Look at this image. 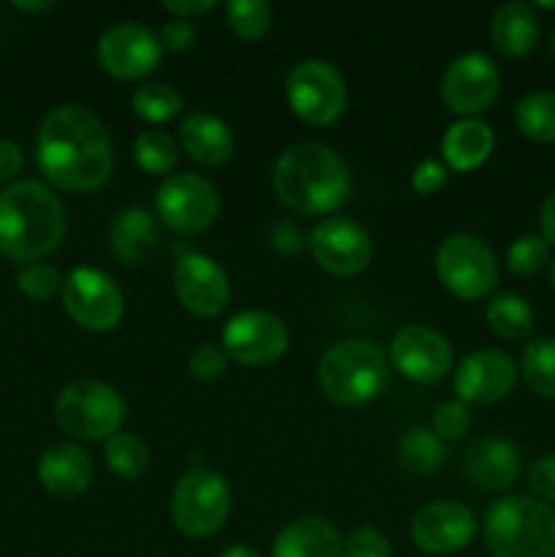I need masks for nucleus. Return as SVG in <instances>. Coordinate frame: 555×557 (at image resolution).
I'll use <instances>...</instances> for the list:
<instances>
[{"label": "nucleus", "mask_w": 555, "mask_h": 557, "mask_svg": "<svg viewBox=\"0 0 555 557\" xmlns=\"http://www.w3.org/2000/svg\"><path fill=\"white\" fill-rule=\"evenodd\" d=\"M36 163L54 188L65 194H90L107 185L112 174V139L90 109L63 103L41 120Z\"/></svg>", "instance_id": "1"}, {"label": "nucleus", "mask_w": 555, "mask_h": 557, "mask_svg": "<svg viewBox=\"0 0 555 557\" xmlns=\"http://www.w3.org/2000/svg\"><path fill=\"white\" fill-rule=\"evenodd\" d=\"M272 190L299 215L335 212L351 194L346 161L321 141H299L286 147L272 166Z\"/></svg>", "instance_id": "2"}, {"label": "nucleus", "mask_w": 555, "mask_h": 557, "mask_svg": "<svg viewBox=\"0 0 555 557\" xmlns=\"http://www.w3.org/2000/svg\"><path fill=\"white\" fill-rule=\"evenodd\" d=\"M65 234V207L49 185L22 180L0 194V253L33 264L52 253Z\"/></svg>", "instance_id": "3"}, {"label": "nucleus", "mask_w": 555, "mask_h": 557, "mask_svg": "<svg viewBox=\"0 0 555 557\" xmlns=\"http://www.w3.org/2000/svg\"><path fill=\"white\" fill-rule=\"evenodd\" d=\"M316 381L326 400L343 408H359L373 403L386 389L390 362L373 341L346 337L321 354Z\"/></svg>", "instance_id": "4"}, {"label": "nucleus", "mask_w": 555, "mask_h": 557, "mask_svg": "<svg viewBox=\"0 0 555 557\" xmlns=\"http://www.w3.org/2000/svg\"><path fill=\"white\" fill-rule=\"evenodd\" d=\"M490 557H555V509L531 495H506L484 515Z\"/></svg>", "instance_id": "5"}, {"label": "nucleus", "mask_w": 555, "mask_h": 557, "mask_svg": "<svg viewBox=\"0 0 555 557\" xmlns=\"http://www.w3.org/2000/svg\"><path fill=\"white\" fill-rule=\"evenodd\" d=\"M128 406L114 386L98 379H76L54 400L60 430L79 441H109L123 433Z\"/></svg>", "instance_id": "6"}, {"label": "nucleus", "mask_w": 555, "mask_h": 557, "mask_svg": "<svg viewBox=\"0 0 555 557\" xmlns=\"http://www.w3.org/2000/svg\"><path fill=\"white\" fill-rule=\"evenodd\" d=\"M172 522L183 536L207 539L223 528L232 511V487L212 468H188L172 493Z\"/></svg>", "instance_id": "7"}, {"label": "nucleus", "mask_w": 555, "mask_h": 557, "mask_svg": "<svg viewBox=\"0 0 555 557\" xmlns=\"http://www.w3.org/2000/svg\"><path fill=\"white\" fill-rule=\"evenodd\" d=\"M435 272L452 297L462 302H479L498 286V261L490 245L477 234H449L435 250Z\"/></svg>", "instance_id": "8"}, {"label": "nucleus", "mask_w": 555, "mask_h": 557, "mask_svg": "<svg viewBox=\"0 0 555 557\" xmlns=\"http://www.w3.org/2000/svg\"><path fill=\"white\" fill-rule=\"evenodd\" d=\"M286 101L303 123L324 128V125L337 123L346 112V79L326 60H299L286 74Z\"/></svg>", "instance_id": "9"}, {"label": "nucleus", "mask_w": 555, "mask_h": 557, "mask_svg": "<svg viewBox=\"0 0 555 557\" xmlns=\"http://www.w3.org/2000/svg\"><path fill=\"white\" fill-rule=\"evenodd\" d=\"M63 308L85 332H109L123 321L125 294L112 275L96 267H74L63 281Z\"/></svg>", "instance_id": "10"}, {"label": "nucleus", "mask_w": 555, "mask_h": 557, "mask_svg": "<svg viewBox=\"0 0 555 557\" xmlns=\"http://www.w3.org/2000/svg\"><path fill=\"white\" fill-rule=\"evenodd\" d=\"M156 212L177 234H201L215 223L221 199L210 180L199 174H172L156 190Z\"/></svg>", "instance_id": "11"}, {"label": "nucleus", "mask_w": 555, "mask_h": 557, "mask_svg": "<svg viewBox=\"0 0 555 557\" xmlns=\"http://www.w3.org/2000/svg\"><path fill=\"white\" fill-rule=\"evenodd\" d=\"M98 65L112 79L139 82L161 65L163 49L156 33L139 22H118L107 27L96 44Z\"/></svg>", "instance_id": "12"}, {"label": "nucleus", "mask_w": 555, "mask_h": 557, "mask_svg": "<svg viewBox=\"0 0 555 557\" xmlns=\"http://www.w3.org/2000/svg\"><path fill=\"white\" fill-rule=\"evenodd\" d=\"M221 348L229 362L267 368L288 351V330L270 310H239L223 326Z\"/></svg>", "instance_id": "13"}, {"label": "nucleus", "mask_w": 555, "mask_h": 557, "mask_svg": "<svg viewBox=\"0 0 555 557\" xmlns=\"http://www.w3.org/2000/svg\"><path fill=\"white\" fill-rule=\"evenodd\" d=\"M501 90V71L484 52H466L446 65L441 76V98L460 117L488 112Z\"/></svg>", "instance_id": "14"}, {"label": "nucleus", "mask_w": 555, "mask_h": 557, "mask_svg": "<svg viewBox=\"0 0 555 557\" xmlns=\"http://www.w3.org/2000/svg\"><path fill=\"white\" fill-rule=\"evenodd\" d=\"M310 253L324 272L335 277H354L368 270L373 259V243L362 223L354 218H324L310 232Z\"/></svg>", "instance_id": "15"}, {"label": "nucleus", "mask_w": 555, "mask_h": 557, "mask_svg": "<svg viewBox=\"0 0 555 557\" xmlns=\"http://www.w3.org/2000/svg\"><path fill=\"white\" fill-rule=\"evenodd\" d=\"M174 297L196 319H215L232 299V283L215 259L185 253L174 264Z\"/></svg>", "instance_id": "16"}, {"label": "nucleus", "mask_w": 555, "mask_h": 557, "mask_svg": "<svg viewBox=\"0 0 555 557\" xmlns=\"http://www.w3.org/2000/svg\"><path fill=\"white\" fill-rule=\"evenodd\" d=\"M452 384L466 406H493L515 392L517 364L498 348H479L457 364Z\"/></svg>", "instance_id": "17"}, {"label": "nucleus", "mask_w": 555, "mask_h": 557, "mask_svg": "<svg viewBox=\"0 0 555 557\" xmlns=\"http://www.w3.org/2000/svg\"><path fill=\"white\" fill-rule=\"evenodd\" d=\"M477 536V517L460 500H433L411 520V539L428 555L462 553Z\"/></svg>", "instance_id": "18"}, {"label": "nucleus", "mask_w": 555, "mask_h": 557, "mask_svg": "<svg viewBox=\"0 0 555 557\" xmlns=\"http://www.w3.org/2000/svg\"><path fill=\"white\" fill-rule=\"evenodd\" d=\"M390 362L417 384H435L452 370V346L441 332L422 324H408L390 343Z\"/></svg>", "instance_id": "19"}, {"label": "nucleus", "mask_w": 555, "mask_h": 557, "mask_svg": "<svg viewBox=\"0 0 555 557\" xmlns=\"http://www.w3.org/2000/svg\"><path fill=\"white\" fill-rule=\"evenodd\" d=\"M462 471L477 487L501 493L509 490L520 479L522 460L520 451L511 441L498 438V435H484V438L471 441L462 451Z\"/></svg>", "instance_id": "20"}, {"label": "nucleus", "mask_w": 555, "mask_h": 557, "mask_svg": "<svg viewBox=\"0 0 555 557\" xmlns=\"http://www.w3.org/2000/svg\"><path fill=\"white\" fill-rule=\"evenodd\" d=\"M38 482L54 498H76L85 493L92 482V460L79 444L71 441H58L47 446L38 457Z\"/></svg>", "instance_id": "21"}, {"label": "nucleus", "mask_w": 555, "mask_h": 557, "mask_svg": "<svg viewBox=\"0 0 555 557\" xmlns=\"http://www.w3.org/2000/svg\"><path fill=\"white\" fill-rule=\"evenodd\" d=\"M272 557H343V536L324 517H297L278 531Z\"/></svg>", "instance_id": "22"}, {"label": "nucleus", "mask_w": 555, "mask_h": 557, "mask_svg": "<svg viewBox=\"0 0 555 557\" xmlns=\"http://www.w3.org/2000/svg\"><path fill=\"white\" fill-rule=\"evenodd\" d=\"M180 145L199 166H223L234 156V136L221 117L207 112L185 114Z\"/></svg>", "instance_id": "23"}, {"label": "nucleus", "mask_w": 555, "mask_h": 557, "mask_svg": "<svg viewBox=\"0 0 555 557\" xmlns=\"http://www.w3.org/2000/svg\"><path fill=\"white\" fill-rule=\"evenodd\" d=\"M539 14L531 3L509 0L490 16V41L504 58H522L539 41Z\"/></svg>", "instance_id": "24"}, {"label": "nucleus", "mask_w": 555, "mask_h": 557, "mask_svg": "<svg viewBox=\"0 0 555 557\" xmlns=\"http://www.w3.org/2000/svg\"><path fill=\"white\" fill-rule=\"evenodd\" d=\"M495 147V134L484 120L462 117L446 128L441 139V156L452 172H473L490 158Z\"/></svg>", "instance_id": "25"}, {"label": "nucleus", "mask_w": 555, "mask_h": 557, "mask_svg": "<svg viewBox=\"0 0 555 557\" xmlns=\"http://www.w3.org/2000/svg\"><path fill=\"white\" fill-rule=\"evenodd\" d=\"M109 245L123 264H141L158 245L156 218L141 207H128V210L118 212L112 228H109Z\"/></svg>", "instance_id": "26"}, {"label": "nucleus", "mask_w": 555, "mask_h": 557, "mask_svg": "<svg viewBox=\"0 0 555 557\" xmlns=\"http://www.w3.org/2000/svg\"><path fill=\"white\" fill-rule=\"evenodd\" d=\"M446 460V446L430 428H414L397 441V462L411 476H430Z\"/></svg>", "instance_id": "27"}, {"label": "nucleus", "mask_w": 555, "mask_h": 557, "mask_svg": "<svg viewBox=\"0 0 555 557\" xmlns=\"http://www.w3.org/2000/svg\"><path fill=\"white\" fill-rule=\"evenodd\" d=\"M488 326L504 341H526L533 332V308L520 294H495L484 310Z\"/></svg>", "instance_id": "28"}, {"label": "nucleus", "mask_w": 555, "mask_h": 557, "mask_svg": "<svg viewBox=\"0 0 555 557\" xmlns=\"http://www.w3.org/2000/svg\"><path fill=\"white\" fill-rule=\"evenodd\" d=\"M515 123L520 134L531 141L553 145L555 141V90L528 92L517 101Z\"/></svg>", "instance_id": "29"}, {"label": "nucleus", "mask_w": 555, "mask_h": 557, "mask_svg": "<svg viewBox=\"0 0 555 557\" xmlns=\"http://www.w3.org/2000/svg\"><path fill=\"white\" fill-rule=\"evenodd\" d=\"M520 373L533 395L555 400V337H539L522 348Z\"/></svg>", "instance_id": "30"}, {"label": "nucleus", "mask_w": 555, "mask_h": 557, "mask_svg": "<svg viewBox=\"0 0 555 557\" xmlns=\"http://www.w3.org/2000/svg\"><path fill=\"white\" fill-rule=\"evenodd\" d=\"M131 107H134V114L139 120H145V123L150 125H161L177 117L185 109V101L172 85H163V82H145V85L136 87L134 96H131Z\"/></svg>", "instance_id": "31"}, {"label": "nucleus", "mask_w": 555, "mask_h": 557, "mask_svg": "<svg viewBox=\"0 0 555 557\" xmlns=\"http://www.w3.org/2000/svg\"><path fill=\"white\" fill-rule=\"evenodd\" d=\"M103 460H107L109 471L114 476L134 482V479H139L150 468V449L136 435L118 433L103 444Z\"/></svg>", "instance_id": "32"}, {"label": "nucleus", "mask_w": 555, "mask_h": 557, "mask_svg": "<svg viewBox=\"0 0 555 557\" xmlns=\"http://www.w3.org/2000/svg\"><path fill=\"white\" fill-rule=\"evenodd\" d=\"M134 161L147 174H169L177 163V141L161 128L141 131L134 141Z\"/></svg>", "instance_id": "33"}, {"label": "nucleus", "mask_w": 555, "mask_h": 557, "mask_svg": "<svg viewBox=\"0 0 555 557\" xmlns=\"http://www.w3.org/2000/svg\"><path fill=\"white\" fill-rule=\"evenodd\" d=\"M226 22L239 41H259L272 25V5L267 0H229Z\"/></svg>", "instance_id": "34"}, {"label": "nucleus", "mask_w": 555, "mask_h": 557, "mask_svg": "<svg viewBox=\"0 0 555 557\" xmlns=\"http://www.w3.org/2000/svg\"><path fill=\"white\" fill-rule=\"evenodd\" d=\"M550 245L544 243L542 234H522L506 250V267L517 277H533L547 264Z\"/></svg>", "instance_id": "35"}, {"label": "nucleus", "mask_w": 555, "mask_h": 557, "mask_svg": "<svg viewBox=\"0 0 555 557\" xmlns=\"http://www.w3.org/2000/svg\"><path fill=\"white\" fill-rule=\"evenodd\" d=\"M63 281L65 277L52 264H44V261L25 264L20 270V275H16V286L33 302H49L58 294H63Z\"/></svg>", "instance_id": "36"}, {"label": "nucleus", "mask_w": 555, "mask_h": 557, "mask_svg": "<svg viewBox=\"0 0 555 557\" xmlns=\"http://www.w3.org/2000/svg\"><path fill=\"white\" fill-rule=\"evenodd\" d=\"M471 406L460 400H444L433 413V433L441 441H460L471 430Z\"/></svg>", "instance_id": "37"}, {"label": "nucleus", "mask_w": 555, "mask_h": 557, "mask_svg": "<svg viewBox=\"0 0 555 557\" xmlns=\"http://www.w3.org/2000/svg\"><path fill=\"white\" fill-rule=\"evenodd\" d=\"M343 557H392L390 539L373 525L354 528L343 542Z\"/></svg>", "instance_id": "38"}, {"label": "nucleus", "mask_w": 555, "mask_h": 557, "mask_svg": "<svg viewBox=\"0 0 555 557\" xmlns=\"http://www.w3.org/2000/svg\"><path fill=\"white\" fill-rule=\"evenodd\" d=\"M226 368H229L226 351H223L221 346H212V343H201V346L196 348L188 359L190 375L199 381H205V384L221 379V375L226 373Z\"/></svg>", "instance_id": "39"}, {"label": "nucleus", "mask_w": 555, "mask_h": 557, "mask_svg": "<svg viewBox=\"0 0 555 557\" xmlns=\"http://www.w3.org/2000/svg\"><path fill=\"white\" fill-rule=\"evenodd\" d=\"M528 487L542 504H555V451L539 457L528 471Z\"/></svg>", "instance_id": "40"}, {"label": "nucleus", "mask_w": 555, "mask_h": 557, "mask_svg": "<svg viewBox=\"0 0 555 557\" xmlns=\"http://www.w3.org/2000/svg\"><path fill=\"white\" fill-rule=\"evenodd\" d=\"M446 172H449V169H446L444 161L424 158L422 163H417V169H414V174H411L414 190L422 196L439 194V190L446 185Z\"/></svg>", "instance_id": "41"}, {"label": "nucleus", "mask_w": 555, "mask_h": 557, "mask_svg": "<svg viewBox=\"0 0 555 557\" xmlns=\"http://www.w3.org/2000/svg\"><path fill=\"white\" fill-rule=\"evenodd\" d=\"M158 41H161V49L166 52H188L196 41V27L185 20L166 22L158 33Z\"/></svg>", "instance_id": "42"}, {"label": "nucleus", "mask_w": 555, "mask_h": 557, "mask_svg": "<svg viewBox=\"0 0 555 557\" xmlns=\"http://www.w3.org/2000/svg\"><path fill=\"white\" fill-rule=\"evenodd\" d=\"M215 0H163V11L174 16V20H196V16H205L215 9Z\"/></svg>", "instance_id": "43"}, {"label": "nucleus", "mask_w": 555, "mask_h": 557, "mask_svg": "<svg viewBox=\"0 0 555 557\" xmlns=\"http://www.w3.org/2000/svg\"><path fill=\"white\" fill-rule=\"evenodd\" d=\"M22 147L11 139H0V183L16 177L22 172Z\"/></svg>", "instance_id": "44"}, {"label": "nucleus", "mask_w": 555, "mask_h": 557, "mask_svg": "<svg viewBox=\"0 0 555 557\" xmlns=\"http://www.w3.org/2000/svg\"><path fill=\"white\" fill-rule=\"evenodd\" d=\"M539 228L547 245H555V190L539 207Z\"/></svg>", "instance_id": "45"}, {"label": "nucleus", "mask_w": 555, "mask_h": 557, "mask_svg": "<svg viewBox=\"0 0 555 557\" xmlns=\"http://www.w3.org/2000/svg\"><path fill=\"white\" fill-rule=\"evenodd\" d=\"M52 0H41V3H25V0H14V9L27 11V14H38V11H49L52 9Z\"/></svg>", "instance_id": "46"}, {"label": "nucleus", "mask_w": 555, "mask_h": 557, "mask_svg": "<svg viewBox=\"0 0 555 557\" xmlns=\"http://www.w3.org/2000/svg\"><path fill=\"white\" fill-rule=\"evenodd\" d=\"M218 557H261V555L256 553V549H250V547H243V544H234V547L223 549V553L218 555Z\"/></svg>", "instance_id": "47"}, {"label": "nucleus", "mask_w": 555, "mask_h": 557, "mask_svg": "<svg viewBox=\"0 0 555 557\" xmlns=\"http://www.w3.org/2000/svg\"><path fill=\"white\" fill-rule=\"evenodd\" d=\"M550 286H553V292H555V259L550 261Z\"/></svg>", "instance_id": "48"}, {"label": "nucleus", "mask_w": 555, "mask_h": 557, "mask_svg": "<svg viewBox=\"0 0 555 557\" xmlns=\"http://www.w3.org/2000/svg\"><path fill=\"white\" fill-rule=\"evenodd\" d=\"M539 9H555V3H550V0H539Z\"/></svg>", "instance_id": "49"}, {"label": "nucleus", "mask_w": 555, "mask_h": 557, "mask_svg": "<svg viewBox=\"0 0 555 557\" xmlns=\"http://www.w3.org/2000/svg\"><path fill=\"white\" fill-rule=\"evenodd\" d=\"M553 54H555V30H553Z\"/></svg>", "instance_id": "50"}]
</instances>
